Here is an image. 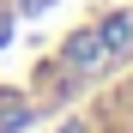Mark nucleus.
Instances as JSON below:
<instances>
[{
	"label": "nucleus",
	"instance_id": "obj_1",
	"mask_svg": "<svg viewBox=\"0 0 133 133\" xmlns=\"http://www.w3.org/2000/svg\"><path fill=\"white\" fill-rule=\"evenodd\" d=\"M55 133H133V73L115 79V85H103V91L85 109H73Z\"/></svg>",
	"mask_w": 133,
	"mask_h": 133
}]
</instances>
